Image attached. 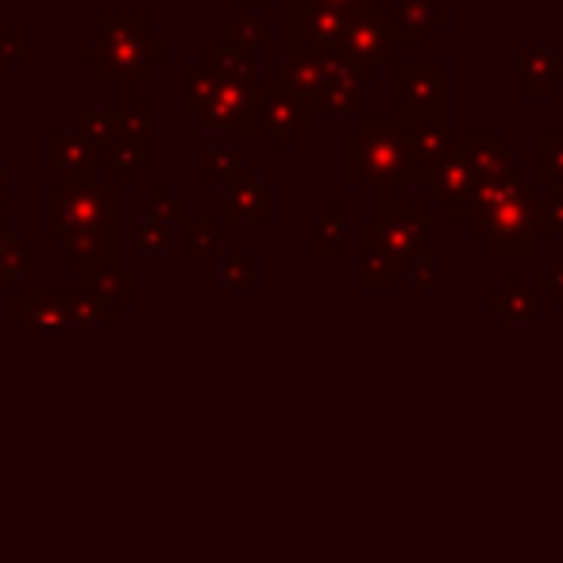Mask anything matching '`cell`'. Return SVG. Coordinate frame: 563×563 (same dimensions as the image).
<instances>
[{
	"mask_svg": "<svg viewBox=\"0 0 563 563\" xmlns=\"http://www.w3.org/2000/svg\"><path fill=\"white\" fill-rule=\"evenodd\" d=\"M217 86H220V74L212 70L209 63H194L186 70V109L194 112V117H201V112L209 109Z\"/></svg>",
	"mask_w": 563,
	"mask_h": 563,
	"instance_id": "21",
	"label": "cell"
},
{
	"mask_svg": "<svg viewBox=\"0 0 563 563\" xmlns=\"http://www.w3.org/2000/svg\"><path fill=\"white\" fill-rule=\"evenodd\" d=\"M117 220V194L101 181H63L47 189V235L70 240L81 232H101Z\"/></svg>",
	"mask_w": 563,
	"mask_h": 563,
	"instance_id": "3",
	"label": "cell"
},
{
	"mask_svg": "<svg viewBox=\"0 0 563 563\" xmlns=\"http://www.w3.org/2000/svg\"><path fill=\"white\" fill-rule=\"evenodd\" d=\"M81 135L97 147V155L109 163V155L117 158L120 155V143H124V132H120V120L117 117H104V112H89L81 117Z\"/></svg>",
	"mask_w": 563,
	"mask_h": 563,
	"instance_id": "20",
	"label": "cell"
},
{
	"mask_svg": "<svg viewBox=\"0 0 563 563\" xmlns=\"http://www.w3.org/2000/svg\"><path fill=\"white\" fill-rule=\"evenodd\" d=\"M170 58L166 43L151 35V12H101V43L81 47V63H93L109 81H143Z\"/></svg>",
	"mask_w": 563,
	"mask_h": 563,
	"instance_id": "1",
	"label": "cell"
},
{
	"mask_svg": "<svg viewBox=\"0 0 563 563\" xmlns=\"http://www.w3.org/2000/svg\"><path fill=\"white\" fill-rule=\"evenodd\" d=\"M135 251H143V255H166L170 251V232H166L163 220H140L135 224Z\"/></svg>",
	"mask_w": 563,
	"mask_h": 563,
	"instance_id": "24",
	"label": "cell"
},
{
	"mask_svg": "<svg viewBox=\"0 0 563 563\" xmlns=\"http://www.w3.org/2000/svg\"><path fill=\"white\" fill-rule=\"evenodd\" d=\"M43 147H47V166L63 170L66 181H97L104 166V158L81 132H51Z\"/></svg>",
	"mask_w": 563,
	"mask_h": 563,
	"instance_id": "10",
	"label": "cell"
},
{
	"mask_svg": "<svg viewBox=\"0 0 563 563\" xmlns=\"http://www.w3.org/2000/svg\"><path fill=\"white\" fill-rule=\"evenodd\" d=\"M220 247V220H194L186 228V255H212Z\"/></svg>",
	"mask_w": 563,
	"mask_h": 563,
	"instance_id": "25",
	"label": "cell"
},
{
	"mask_svg": "<svg viewBox=\"0 0 563 563\" xmlns=\"http://www.w3.org/2000/svg\"><path fill=\"white\" fill-rule=\"evenodd\" d=\"M444 89H448V74L440 66H424V63H409L398 66V104H401V120H409L413 128H429L432 112H444Z\"/></svg>",
	"mask_w": 563,
	"mask_h": 563,
	"instance_id": "5",
	"label": "cell"
},
{
	"mask_svg": "<svg viewBox=\"0 0 563 563\" xmlns=\"http://www.w3.org/2000/svg\"><path fill=\"white\" fill-rule=\"evenodd\" d=\"M255 47H247L243 40H232V35H220L217 43L205 47V63L220 74V78H247L255 81Z\"/></svg>",
	"mask_w": 563,
	"mask_h": 563,
	"instance_id": "15",
	"label": "cell"
},
{
	"mask_svg": "<svg viewBox=\"0 0 563 563\" xmlns=\"http://www.w3.org/2000/svg\"><path fill=\"white\" fill-rule=\"evenodd\" d=\"M429 4L432 0H401L398 9L386 12V20H390L394 35H398V43H424L432 40V24H429Z\"/></svg>",
	"mask_w": 563,
	"mask_h": 563,
	"instance_id": "16",
	"label": "cell"
},
{
	"mask_svg": "<svg viewBox=\"0 0 563 563\" xmlns=\"http://www.w3.org/2000/svg\"><path fill=\"white\" fill-rule=\"evenodd\" d=\"M27 266H32V243L12 235V228L0 220V290H9Z\"/></svg>",
	"mask_w": 563,
	"mask_h": 563,
	"instance_id": "18",
	"label": "cell"
},
{
	"mask_svg": "<svg viewBox=\"0 0 563 563\" xmlns=\"http://www.w3.org/2000/svg\"><path fill=\"white\" fill-rule=\"evenodd\" d=\"M347 24L352 20L332 9H321V4H294V47H298V58L336 55Z\"/></svg>",
	"mask_w": 563,
	"mask_h": 563,
	"instance_id": "7",
	"label": "cell"
},
{
	"mask_svg": "<svg viewBox=\"0 0 563 563\" xmlns=\"http://www.w3.org/2000/svg\"><path fill=\"white\" fill-rule=\"evenodd\" d=\"M398 120L394 117H367L363 132H352L344 140V181H378V186H390V181H417L413 155H409L406 135L398 132Z\"/></svg>",
	"mask_w": 563,
	"mask_h": 563,
	"instance_id": "2",
	"label": "cell"
},
{
	"mask_svg": "<svg viewBox=\"0 0 563 563\" xmlns=\"http://www.w3.org/2000/svg\"><path fill=\"white\" fill-rule=\"evenodd\" d=\"M347 235H344V205L332 201L324 217L317 220L313 235H309V255H344Z\"/></svg>",
	"mask_w": 563,
	"mask_h": 563,
	"instance_id": "17",
	"label": "cell"
},
{
	"mask_svg": "<svg viewBox=\"0 0 563 563\" xmlns=\"http://www.w3.org/2000/svg\"><path fill=\"white\" fill-rule=\"evenodd\" d=\"M86 282V294H93L101 306L109 309H128L135 301V286H132V274L124 271H104V274H93V278H81Z\"/></svg>",
	"mask_w": 563,
	"mask_h": 563,
	"instance_id": "19",
	"label": "cell"
},
{
	"mask_svg": "<svg viewBox=\"0 0 563 563\" xmlns=\"http://www.w3.org/2000/svg\"><path fill=\"white\" fill-rule=\"evenodd\" d=\"M278 81L290 89L301 104H306L309 117H317V112H329V109H324L321 63H317V58H306V63H301V58H294V63H282Z\"/></svg>",
	"mask_w": 563,
	"mask_h": 563,
	"instance_id": "14",
	"label": "cell"
},
{
	"mask_svg": "<svg viewBox=\"0 0 563 563\" xmlns=\"http://www.w3.org/2000/svg\"><path fill=\"white\" fill-rule=\"evenodd\" d=\"M224 9H274V0H220Z\"/></svg>",
	"mask_w": 563,
	"mask_h": 563,
	"instance_id": "30",
	"label": "cell"
},
{
	"mask_svg": "<svg viewBox=\"0 0 563 563\" xmlns=\"http://www.w3.org/2000/svg\"><path fill=\"white\" fill-rule=\"evenodd\" d=\"M243 170H247V166H240L235 151H228V147L205 151V170H201V178L209 181V186H235Z\"/></svg>",
	"mask_w": 563,
	"mask_h": 563,
	"instance_id": "23",
	"label": "cell"
},
{
	"mask_svg": "<svg viewBox=\"0 0 563 563\" xmlns=\"http://www.w3.org/2000/svg\"><path fill=\"white\" fill-rule=\"evenodd\" d=\"M220 35H232V40H243L247 47H271L274 40H278V32L274 27H266V24H258V20H251V16H243L240 24H228Z\"/></svg>",
	"mask_w": 563,
	"mask_h": 563,
	"instance_id": "26",
	"label": "cell"
},
{
	"mask_svg": "<svg viewBox=\"0 0 563 563\" xmlns=\"http://www.w3.org/2000/svg\"><path fill=\"white\" fill-rule=\"evenodd\" d=\"M32 51L27 27H0V63H20Z\"/></svg>",
	"mask_w": 563,
	"mask_h": 563,
	"instance_id": "27",
	"label": "cell"
},
{
	"mask_svg": "<svg viewBox=\"0 0 563 563\" xmlns=\"http://www.w3.org/2000/svg\"><path fill=\"white\" fill-rule=\"evenodd\" d=\"M63 266L78 278H93V274L112 271V228L101 232H81L66 240Z\"/></svg>",
	"mask_w": 563,
	"mask_h": 563,
	"instance_id": "13",
	"label": "cell"
},
{
	"mask_svg": "<svg viewBox=\"0 0 563 563\" xmlns=\"http://www.w3.org/2000/svg\"><path fill=\"white\" fill-rule=\"evenodd\" d=\"M255 97H258V132H274L278 147H294L301 132L309 128V112L290 89L274 81H255Z\"/></svg>",
	"mask_w": 563,
	"mask_h": 563,
	"instance_id": "6",
	"label": "cell"
},
{
	"mask_svg": "<svg viewBox=\"0 0 563 563\" xmlns=\"http://www.w3.org/2000/svg\"><path fill=\"white\" fill-rule=\"evenodd\" d=\"M151 217L163 220V224H174V220H186V205L174 201L166 186H158L155 197H151Z\"/></svg>",
	"mask_w": 563,
	"mask_h": 563,
	"instance_id": "29",
	"label": "cell"
},
{
	"mask_svg": "<svg viewBox=\"0 0 563 563\" xmlns=\"http://www.w3.org/2000/svg\"><path fill=\"white\" fill-rule=\"evenodd\" d=\"M274 209H278V194H274V186H263L255 166H247V170L240 174V181L228 186V197H224V205H220V220L266 224V220L274 217Z\"/></svg>",
	"mask_w": 563,
	"mask_h": 563,
	"instance_id": "9",
	"label": "cell"
},
{
	"mask_svg": "<svg viewBox=\"0 0 563 563\" xmlns=\"http://www.w3.org/2000/svg\"><path fill=\"white\" fill-rule=\"evenodd\" d=\"M220 290L228 294H243V290H255L258 286V258L255 255H228L220 263Z\"/></svg>",
	"mask_w": 563,
	"mask_h": 563,
	"instance_id": "22",
	"label": "cell"
},
{
	"mask_svg": "<svg viewBox=\"0 0 563 563\" xmlns=\"http://www.w3.org/2000/svg\"><path fill=\"white\" fill-rule=\"evenodd\" d=\"M12 321L16 324H40V329L74 324V294L16 290L12 294Z\"/></svg>",
	"mask_w": 563,
	"mask_h": 563,
	"instance_id": "11",
	"label": "cell"
},
{
	"mask_svg": "<svg viewBox=\"0 0 563 563\" xmlns=\"http://www.w3.org/2000/svg\"><path fill=\"white\" fill-rule=\"evenodd\" d=\"M294 4H321V9H332L347 20L375 16V9H378V0H294Z\"/></svg>",
	"mask_w": 563,
	"mask_h": 563,
	"instance_id": "28",
	"label": "cell"
},
{
	"mask_svg": "<svg viewBox=\"0 0 563 563\" xmlns=\"http://www.w3.org/2000/svg\"><path fill=\"white\" fill-rule=\"evenodd\" d=\"M9 174H4V166H0V205H4V201H9Z\"/></svg>",
	"mask_w": 563,
	"mask_h": 563,
	"instance_id": "31",
	"label": "cell"
},
{
	"mask_svg": "<svg viewBox=\"0 0 563 563\" xmlns=\"http://www.w3.org/2000/svg\"><path fill=\"white\" fill-rule=\"evenodd\" d=\"M255 81H247V78H220V86H217V93H212L209 109L201 112L205 124L240 128V132H258Z\"/></svg>",
	"mask_w": 563,
	"mask_h": 563,
	"instance_id": "8",
	"label": "cell"
},
{
	"mask_svg": "<svg viewBox=\"0 0 563 563\" xmlns=\"http://www.w3.org/2000/svg\"><path fill=\"white\" fill-rule=\"evenodd\" d=\"M321 86H324V109L336 117H352L360 112V74L347 58L340 55H321Z\"/></svg>",
	"mask_w": 563,
	"mask_h": 563,
	"instance_id": "12",
	"label": "cell"
},
{
	"mask_svg": "<svg viewBox=\"0 0 563 563\" xmlns=\"http://www.w3.org/2000/svg\"><path fill=\"white\" fill-rule=\"evenodd\" d=\"M336 55L347 58L360 78H378V66L398 55V35H394V27L375 12V16H363L347 24Z\"/></svg>",
	"mask_w": 563,
	"mask_h": 563,
	"instance_id": "4",
	"label": "cell"
}]
</instances>
